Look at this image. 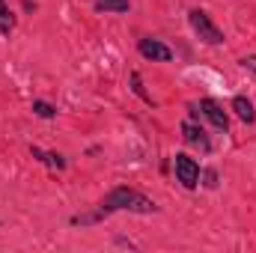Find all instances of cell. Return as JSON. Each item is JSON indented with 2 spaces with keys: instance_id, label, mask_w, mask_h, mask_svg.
<instances>
[{
  "instance_id": "1",
  "label": "cell",
  "mask_w": 256,
  "mask_h": 253,
  "mask_svg": "<svg viewBox=\"0 0 256 253\" xmlns=\"http://www.w3.org/2000/svg\"><path fill=\"white\" fill-rule=\"evenodd\" d=\"M96 212L102 214V220L110 218V214H116V212H128V214H155V212H158V202H155L152 196L134 190V188H114L102 202H98Z\"/></svg>"
},
{
  "instance_id": "2",
  "label": "cell",
  "mask_w": 256,
  "mask_h": 253,
  "mask_svg": "<svg viewBox=\"0 0 256 253\" xmlns=\"http://www.w3.org/2000/svg\"><path fill=\"white\" fill-rule=\"evenodd\" d=\"M188 21H191V30L206 45H224V30L212 21V15L206 9H191L188 12Z\"/></svg>"
},
{
  "instance_id": "3",
  "label": "cell",
  "mask_w": 256,
  "mask_h": 253,
  "mask_svg": "<svg viewBox=\"0 0 256 253\" xmlns=\"http://www.w3.org/2000/svg\"><path fill=\"white\" fill-rule=\"evenodd\" d=\"M173 170H176V182H182V188L194 190L196 185H200V164L194 161L191 155L176 152V158H173Z\"/></svg>"
},
{
  "instance_id": "4",
  "label": "cell",
  "mask_w": 256,
  "mask_h": 253,
  "mask_svg": "<svg viewBox=\"0 0 256 253\" xmlns=\"http://www.w3.org/2000/svg\"><path fill=\"white\" fill-rule=\"evenodd\" d=\"M137 51H140V57H146V60H152V63H170V60H173V51H170L161 39H152V36L140 39V42H137Z\"/></svg>"
},
{
  "instance_id": "5",
  "label": "cell",
  "mask_w": 256,
  "mask_h": 253,
  "mask_svg": "<svg viewBox=\"0 0 256 253\" xmlns=\"http://www.w3.org/2000/svg\"><path fill=\"white\" fill-rule=\"evenodd\" d=\"M182 140L194 146V149H200L202 155H208L212 152V140H208V134L202 131V126H196V120H185L182 122Z\"/></svg>"
},
{
  "instance_id": "6",
  "label": "cell",
  "mask_w": 256,
  "mask_h": 253,
  "mask_svg": "<svg viewBox=\"0 0 256 253\" xmlns=\"http://www.w3.org/2000/svg\"><path fill=\"white\" fill-rule=\"evenodd\" d=\"M200 110H202V116L218 128V131H224V134L230 131V116H226V110H224L214 98H202V102H200Z\"/></svg>"
},
{
  "instance_id": "7",
  "label": "cell",
  "mask_w": 256,
  "mask_h": 253,
  "mask_svg": "<svg viewBox=\"0 0 256 253\" xmlns=\"http://www.w3.org/2000/svg\"><path fill=\"white\" fill-rule=\"evenodd\" d=\"M232 110H236V116L242 120V122H256V110H254V102L248 98V96H236L232 98Z\"/></svg>"
},
{
  "instance_id": "8",
  "label": "cell",
  "mask_w": 256,
  "mask_h": 253,
  "mask_svg": "<svg viewBox=\"0 0 256 253\" xmlns=\"http://www.w3.org/2000/svg\"><path fill=\"white\" fill-rule=\"evenodd\" d=\"M30 155H33L36 161H42V164H48L51 170H66V158L60 155V152H42L39 146H33V149H30Z\"/></svg>"
},
{
  "instance_id": "9",
  "label": "cell",
  "mask_w": 256,
  "mask_h": 253,
  "mask_svg": "<svg viewBox=\"0 0 256 253\" xmlns=\"http://www.w3.org/2000/svg\"><path fill=\"white\" fill-rule=\"evenodd\" d=\"M0 33L3 36H12L15 33V12L9 9L6 0H0Z\"/></svg>"
},
{
  "instance_id": "10",
  "label": "cell",
  "mask_w": 256,
  "mask_h": 253,
  "mask_svg": "<svg viewBox=\"0 0 256 253\" xmlns=\"http://www.w3.org/2000/svg\"><path fill=\"white\" fill-rule=\"evenodd\" d=\"M128 9H131L128 0H96V12H116V15H122Z\"/></svg>"
},
{
  "instance_id": "11",
  "label": "cell",
  "mask_w": 256,
  "mask_h": 253,
  "mask_svg": "<svg viewBox=\"0 0 256 253\" xmlns=\"http://www.w3.org/2000/svg\"><path fill=\"white\" fill-rule=\"evenodd\" d=\"M33 114H36L39 120H54V116H57V108L48 104V102H42V98H36V102H33Z\"/></svg>"
},
{
  "instance_id": "12",
  "label": "cell",
  "mask_w": 256,
  "mask_h": 253,
  "mask_svg": "<svg viewBox=\"0 0 256 253\" xmlns=\"http://www.w3.org/2000/svg\"><path fill=\"white\" fill-rule=\"evenodd\" d=\"M131 90H134V92H137L146 104H155V102H152V96L143 90V80H140V74H137V72H131Z\"/></svg>"
},
{
  "instance_id": "13",
  "label": "cell",
  "mask_w": 256,
  "mask_h": 253,
  "mask_svg": "<svg viewBox=\"0 0 256 253\" xmlns=\"http://www.w3.org/2000/svg\"><path fill=\"white\" fill-rule=\"evenodd\" d=\"M202 185L208 190L218 188V170H202Z\"/></svg>"
},
{
  "instance_id": "14",
  "label": "cell",
  "mask_w": 256,
  "mask_h": 253,
  "mask_svg": "<svg viewBox=\"0 0 256 253\" xmlns=\"http://www.w3.org/2000/svg\"><path fill=\"white\" fill-rule=\"evenodd\" d=\"M242 68H244V72H250V74L256 78V57H254V54H250V57H242Z\"/></svg>"
}]
</instances>
